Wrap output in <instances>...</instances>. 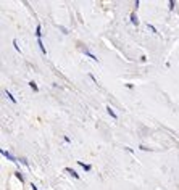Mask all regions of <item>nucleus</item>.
Masks as SVG:
<instances>
[{
  "label": "nucleus",
  "mask_w": 179,
  "mask_h": 190,
  "mask_svg": "<svg viewBox=\"0 0 179 190\" xmlns=\"http://www.w3.org/2000/svg\"><path fill=\"white\" fill-rule=\"evenodd\" d=\"M0 153H2V156H5V158L10 159V161H13V163H18V158H15L13 155H11V153L8 151V150H2Z\"/></svg>",
  "instance_id": "1"
},
{
  "label": "nucleus",
  "mask_w": 179,
  "mask_h": 190,
  "mask_svg": "<svg viewBox=\"0 0 179 190\" xmlns=\"http://www.w3.org/2000/svg\"><path fill=\"white\" fill-rule=\"evenodd\" d=\"M65 172H68L71 177H74V179H79V174H77L74 169H71V167H65Z\"/></svg>",
  "instance_id": "2"
},
{
  "label": "nucleus",
  "mask_w": 179,
  "mask_h": 190,
  "mask_svg": "<svg viewBox=\"0 0 179 190\" xmlns=\"http://www.w3.org/2000/svg\"><path fill=\"white\" fill-rule=\"evenodd\" d=\"M107 113L110 114V116H112L113 119H118V114L115 113V110H113L112 106H110V105H107Z\"/></svg>",
  "instance_id": "3"
},
{
  "label": "nucleus",
  "mask_w": 179,
  "mask_h": 190,
  "mask_svg": "<svg viewBox=\"0 0 179 190\" xmlns=\"http://www.w3.org/2000/svg\"><path fill=\"white\" fill-rule=\"evenodd\" d=\"M84 53L87 55V56H89L90 60H94V61H97V63H99V58H97V56H95L94 53H90V52H89V50H87V48H84Z\"/></svg>",
  "instance_id": "4"
},
{
  "label": "nucleus",
  "mask_w": 179,
  "mask_h": 190,
  "mask_svg": "<svg viewBox=\"0 0 179 190\" xmlns=\"http://www.w3.org/2000/svg\"><path fill=\"white\" fill-rule=\"evenodd\" d=\"M37 45H39V48H40V52H42V53L47 55V50H45L44 44H42V39H37Z\"/></svg>",
  "instance_id": "5"
},
{
  "label": "nucleus",
  "mask_w": 179,
  "mask_h": 190,
  "mask_svg": "<svg viewBox=\"0 0 179 190\" xmlns=\"http://www.w3.org/2000/svg\"><path fill=\"white\" fill-rule=\"evenodd\" d=\"M131 23L134 24V26H139V19H137L136 13H131Z\"/></svg>",
  "instance_id": "6"
},
{
  "label": "nucleus",
  "mask_w": 179,
  "mask_h": 190,
  "mask_svg": "<svg viewBox=\"0 0 179 190\" xmlns=\"http://www.w3.org/2000/svg\"><path fill=\"white\" fill-rule=\"evenodd\" d=\"M5 95L8 97V100L11 102V103H16V98H15L13 95H11V92H10V90H5Z\"/></svg>",
  "instance_id": "7"
},
{
  "label": "nucleus",
  "mask_w": 179,
  "mask_h": 190,
  "mask_svg": "<svg viewBox=\"0 0 179 190\" xmlns=\"http://www.w3.org/2000/svg\"><path fill=\"white\" fill-rule=\"evenodd\" d=\"M77 164H79L81 167H84V171H90V169H92V166H90V164H84V161H77Z\"/></svg>",
  "instance_id": "8"
},
{
  "label": "nucleus",
  "mask_w": 179,
  "mask_h": 190,
  "mask_svg": "<svg viewBox=\"0 0 179 190\" xmlns=\"http://www.w3.org/2000/svg\"><path fill=\"white\" fill-rule=\"evenodd\" d=\"M29 87H31V89H32L34 92H39V86H37V84H36L34 81H31V82H29Z\"/></svg>",
  "instance_id": "9"
},
{
  "label": "nucleus",
  "mask_w": 179,
  "mask_h": 190,
  "mask_svg": "<svg viewBox=\"0 0 179 190\" xmlns=\"http://www.w3.org/2000/svg\"><path fill=\"white\" fill-rule=\"evenodd\" d=\"M15 176H16V177L19 179V182H24V176H23V174H21L19 171H16V172H15Z\"/></svg>",
  "instance_id": "10"
},
{
  "label": "nucleus",
  "mask_w": 179,
  "mask_h": 190,
  "mask_svg": "<svg viewBox=\"0 0 179 190\" xmlns=\"http://www.w3.org/2000/svg\"><path fill=\"white\" fill-rule=\"evenodd\" d=\"M147 29H150V31H152L153 32V34H157V27H155V26H152V24H147Z\"/></svg>",
  "instance_id": "11"
},
{
  "label": "nucleus",
  "mask_w": 179,
  "mask_h": 190,
  "mask_svg": "<svg viewBox=\"0 0 179 190\" xmlns=\"http://www.w3.org/2000/svg\"><path fill=\"white\" fill-rule=\"evenodd\" d=\"M13 47H15V50H16V52H21V50H19V47H18V42H16V39L13 41Z\"/></svg>",
  "instance_id": "12"
},
{
  "label": "nucleus",
  "mask_w": 179,
  "mask_h": 190,
  "mask_svg": "<svg viewBox=\"0 0 179 190\" xmlns=\"http://www.w3.org/2000/svg\"><path fill=\"white\" fill-rule=\"evenodd\" d=\"M18 159L21 161L23 164H24V166H29V163H27V159H26V158H18Z\"/></svg>",
  "instance_id": "13"
},
{
  "label": "nucleus",
  "mask_w": 179,
  "mask_h": 190,
  "mask_svg": "<svg viewBox=\"0 0 179 190\" xmlns=\"http://www.w3.org/2000/svg\"><path fill=\"white\" fill-rule=\"evenodd\" d=\"M168 5H170V10H173V8H174V0H170V2H168Z\"/></svg>",
  "instance_id": "14"
},
{
  "label": "nucleus",
  "mask_w": 179,
  "mask_h": 190,
  "mask_svg": "<svg viewBox=\"0 0 179 190\" xmlns=\"http://www.w3.org/2000/svg\"><path fill=\"white\" fill-rule=\"evenodd\" d=\"M31 187H32V190H39V189H37V185H36V184H31Z\"/></svg>",
  "instance_id": "15"
}]
</instances>
